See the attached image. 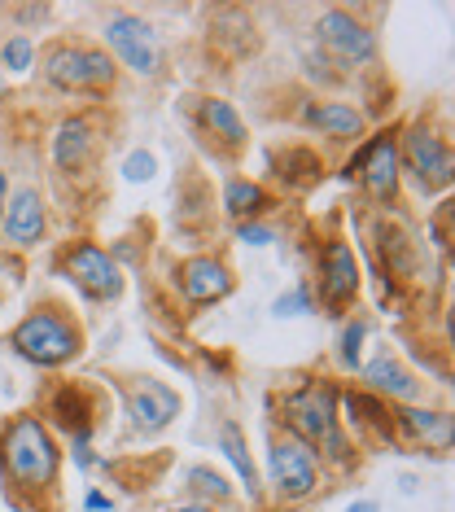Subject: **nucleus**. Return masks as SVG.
<instances>
[{"label": "nucleus", "instance_id": "4be33fe9", "mask_svg": "<svg viewBox=\"0 0 455 512\" xmlns=\"http://www.w3.org/2000/svg\"><path fill=\"white\" fill-rule=\"evenodd\" d=\"M224 211H228V219H237V224H250V219L272 211V193H267L259 180L232 176L224 184Z\"/></svg>", "mask_w": 455, "mask_h": 512}, {"label": "nucleus", "instance_id": "f257e3e1", "mask_svg": "<svg viewBox=\"0 0 455 512\" xmlns=\"http://www.w3.org/2000/svg\"><path fill=\"white\" fill-rule=\"evenodd\" d=\"M0 482L9 504L22 512H44V499L57 495L62 482V447L44 416L22 412L9 416L0 429Z\"/></svg>", "mask_w": 455, "mask_h": 512}, {"label": "nucleus", "instance_id": "b1692460", "mask_svg": "<svg viewBox=\"0 0 455 512\" xmlns=\"http://www.w3.org/2000/svg\"><path fill=\"white\" fill-rule=\"evenodd\" d=\"M35 57H40V49H35L31 36H9L5 44H0V71L5 75H31L35 71Z\"/></svg>", "mask_w": 455, "mask_h": 512}, {"label": "nucleus", "instance_id": "cd10ccee", "mask_svg": "<svg viewBox=\"0 0 455 512\" xmlns=\"http://www.w3.org/2000/svg\"><path fill=\"white\" fill-rule=\"evenodd\" d=\"M447 219H451V202H442V206H438V219H434L438 250H447V246H451V237H447Z\"/></svg>", "mask_w": 455, "mask_h": 512}, {"label": "nucleus", "instance_id": "c85d7f7f", "mask_svg": "<svg viewBox=\"0 0 455 512\" xmlns=\"http://www.w3.org/2000/svg\"><path fill=\"white\" fill-rule=\"evenodd\" d=\"M84 508H88V512H114V499H110V495H101V491H88Z\"/></svg>", "mask_w": 455, "mask_h": 512}, {"label": "nucleus", "instance_id": "f03ea898", "mask_svg": "<svg viewBox=\"0 0 455 512\" xmlns=\"http://www.w3.org/2000/svg\"><path fill=\"white\" fill-rule=\"evenodd\" d=\"M285 429L294 438H302L320 460H333L350 469L355 464V451H350V438L342 429V412H337V390L329 381H302L280 399V416Z\"/></svg>", "mask_w": 455, "mask_h": 512}, {"label": "nucleus", "instance_id": "aec40b11", "mask_svg": "<svg viewBox=\"0 0 455 512\" xmlns=\"http://www.w3.org/2000/svg\"><path fill=\"white\" fill-rule=\"evenodd\" d=\"M215 447L224 451V460L237 469L250 504H263V477H259V464H254V456H250V438H245V429L237 421H224L215 429Z\"/></svg>", "mask_w": 455, "mask_h": 512}, {"label": "nucleus", "instance_id": "4468645a", "mask_svg": "<svg viewBox=\"0 0 455 512\" xmlns=\"http://www.w3.org/2000/svg\"><path fill=\"white\" fill-rule=\"evenodd\" d=\"M193 127L197 136L215 149V154L224 158H237L245 141H250V132H245V119L237 114V106L224 97H197L193 101Z\"/></svg>", "mask_w": 455, "mask_h": 512}, {"label": "nucleus", "instance_id": "bb28decb", "mask_svg": "<svg viewBox=\"0 0 455 512\" xmlns=\"http://www.w3.org/2000/svg\"><path fill=\"white\" fill-rule=\"evenodd\" d=\"M237 241H241V246H272L276 228L263 224V219H250V224H237Z\"/></svg>", "mask_w": 455, "mask_h": 512}, {"label": "nucleus", "instance_id": "ddd939ff", "mask_svg": "<svg viewBox=\"0 0 455 512\" xmlns=\"http://www.w3.org/2000/svg\"><path fill=\"white\" fill-rule=\"evenodd\" d=\"M175 285H180L189 307H210V302H224L237 289V276L219 254H193L175 267Z\"/></svg>", "mask_w": 455, "mask_h": 512}, {"label": "nucleus", "instance_id": "39448f33", "mask_svg": "<svg viewBox=\"0 0 455 512\" xmlns=\"http://www.w3.org/2000/svg\"><path fill=\"white\" fill-rule=\"evenodd\" d=\"M320 473H324V460L315 456L302 438H294L289 429L272 425L267 429V491L280 508H294V504H307L320 491Z\"/></svg>", "mask_w": 455, "mask_h": 512}, {"label": "nucleus", "instance_id": "f704fd0d", "mask_svg": "<svg viewBox=\"0 0 455 512\" xmlns=\"http://www.w3.org/2000/svg\"><path fill=\"white\" fill-rule=\"evenodd\" d=\"M0 285H5V281H0Z\"/></svg>", "mask_w": 455, "mask_h": 512}, {"label": "nucleus", "instance_id": "7ed1b4c3", "mask_svg": "<svg viewBox=\"0 0 455 512\" xmlns=\"http://www.w3.org/2000/svg\"><path fill=\"white\" fill-rule=\"evenodd\" d=\"M14 351L35 368H66L84 355V324L57 298H44L22 316L5 337Z\"/></svg>", "mask_w": 455, "mask_h": 512}, {"label": "nucleus", "instance_id": "5701e85b", "mask_svg": "<svg viewBox=\"0 0 455 512\" xmlns=\"http://www.w3.org/2000/svg\"><path fill=\"white\" fill-rule=\"evenodd\" d=\"M364 342H368V320L350 316L342 324V333H337V364L346 372H359V364H364Z\"/></svg>", "mask_w": 455, "mask_h": 512}, {"label": "nucleus", "instance_id": "f3484780", "mask_svg": "<svg viewBox=\"0 0 455 512\" xmlns=\"http://www.w3.org/2000/svg\"><path fill=\"white\" fill-rule=\"evenodd\" d=\"M390 434L412 442V447H425V451H451L455 442V425H451V412L442 407H394L390 412Z\"/></svg>", "mask_w": 455, "mask_h": 512}, {"label": "nucleus", "instance_id": "f8f14e48", "mask_svg": "<svg viewBox=\"0 0 455 512\" xmlns=\"http://www.w3.org/2000/svg\"><path fill=\"white\" fill-rule=\"evenodd\" d=\"M350 176H359V189L372 206H394L399 202V184H403V167H399V136L394 132H377L372 141L359 149V158H350Z\"/></svg>", "mask_w": 455, "mask_h": 512}, {"label": "nucleus", "instance_id": "9b49d317", "mask_svg": "<svg viewBox=\"0 0 455 512\" xmlns=\"http://www.w3.org/2000/svg\"><path fill=\"white\" fill-rule=\"evenodd\" d=\"M119 394H123V412L132 416V429L136 434H162L175 416H180V390H171L167 381H158V377H149V372H123L119 381Z\"/></svg>", "mask_w": 455, "mask_h": 512}, {"label": "nucleus", "instance_id": "412c9836", "mask_svg": "<svg viewBox=\"0 0 455 512\" xmlns=\"http://www.w3.org/2000/svg\"><path fill=\"white\" fill-rule=\"evenodd\" d=\"M180 482H184L189 504H206V508H232L237 504V491H232V482L215 469V464H189Z\"/></svg>", "mask_w": 455, "mask_h": 512}, {"label": "nucleus", "instance_id": "dca6fc26", "mask_svg": "<svg viewBox=\"0 0 455 512\" xmlns=\"http://www.w3.org/2000/svg\"><path fill=\"white\" fill-rule=\"evenodd\" d=\"M0 232H5V246L9 250H35L49 232V206H44L40 189H18L9 193L5 215H0Z\"/></svg>", "mask_w": 455, "mask_h": 512}, {"label": "nucleus", "instance_id": "393cba45", "mask_svg": "<svg viewBox=\"0 0 455 512\" xmlns=\"http://www.w3.org/2000/svg\"><path fill=\"white\" fill-rule=\"evenodd\" d=\"M315 294H311V285L302 281V285H294V289H285L276 302H272V316L276 320H298V316H315Z\"/></svg>", "mask_w": 455, "mask_h": 512}, {"label": "nucleus", "instance_id": "473e14b6", "mask_svg": "<svg viewBox=\"0 0 455 512\" xmlns=\"http://www.w3.org/2000/svg\"><path fill=\"white\" fill-rule=\"evenodd\" d=\"M5 202H9V171H0V215H5Z\"/></svg>", "mask_w": 455, "mask_h": 512}, {"label": "nucleus", "instance_id": "2f4dec72", "mask_svg": "<svg viewBox=\"0 0 455 512\" xmlns=\"http://www.w3.org/2000/svg\"><path fill=\"white\" fill-rule=\"evenodd\" d=\"M167 512H219V508H206V504H171Z\"/></svg>", "mask_w": 455, "mask_h": 512}, {"label": "nucleus", "instance_id": "6e6552de", "mask_svg": "<svg viewBox=\"0 0 455 512\" xmlns=\"http://www.w3.org/2000/svg\"><path fill=\"white\" fill-rule=\"evenodd\" d=\"M53 267H57V276H66L88 302H119L127 289L119 259H114L110 250H101L97 241H66V246L57 250Z\"/></svg>", "mask_w": 455, "mask_h": 512}, {"label": "nucleus", "instance_id": "9d476101", "mask_svg": "<svg viewBox=\"0 0 455 512\" xmlns=\"http://www.w3.org/2000/svg\"><path fill=\"white\" fill-rule=\"evenodd\" d=\"M359 285H364V272H359V259L350 250L346 237H329L315 254V285L311 294H320L315 307H324L329 316H346V307H355Z\"/></svg>", "mask_w": 455, "mask_h": 512}, {"label": "nucleus", "instance_id": "20e7f679", "mask_svg": "<svg viewBox=\"0 0 455 512\" xmlns=\"http://www.w3.org/2000/svg\"><path fill=\"white\" fill-rule=\"evenodd\" d=\"M40 62L49 88L57 92H110L119 84V66L114 57L92 40H79V36H62L53 44H44V53L35 57Z\"/></svg>", "mask_w": 455, "mask_h": 512}, {"label": "nucleus", "instance_id": "2eb2a0df", "mask_svg": "<svg viewBox=\"0 0 455 512\" xmlns=\"http://www.w3.org/2000/svg\"><path fill=\"white\" fill-rule=\"evenodd\" d=\"M359 381H364V390L372 394V399L381 403H394V407H407V403H420V381L416 372L403 364L399 355L385 346V351H377L368 359V364H359Z\"/></svg>", "mask_w": 455, "mask_h": 512}, {"label": "nucleus", "instance_id": "72a5a7b5", "mask_svg": "<svg viewBox=\"0 0 455 512\" xmlns=\"http://www.w3.org/2000/svg\"><path fill=\"white\" fill-rule=\"evenodd\" d=\"M5 92H9V75L0 71V101H5Z\"/></svg>", "mask_w": 455, "mask_h": 512}, {"label": "nucleus", "instance_id": "c756f323", "mask_svg": "<svg viewBox=\"0 0 455 512\" xmlns=\"http://www.w3.org/2000/svg\"><path fill=\"white\" fill-rule=\"evenodd\" d=\"M14 14L22 22H44V18H49V5H22V9H14Z\"/></svg>", "mask_w": 455, "mask_h": 512}, {"label": "nucleus", "instance_id": "1a4fd4ad", "mask_svg": "<svg viewBox=\"0 0 455 512\" xmlns=\"http://www.w3.org/2000/svg\"><path fill=\"white\" fill-rule=\"evenodd\" d=\"M399 167H403V176H412L416 193H425V197L447 193L455 180L447 136H438L429 123H412L399 136Z\"/></svg>", "mask_w": 455, "mask_h": 512}, {"label": "nucleus", "instance_id": "423d86ee", "mask_svg": "<svg viewBox=\"0 0 455 512\" xmlns=\"http://www.w3.org/2000/svg\"><path fill=\"white\" fill-rule=\"evenodd\" d=\"M315 49H320V62L337 66V71H364V66L377 62L381 44H377V31L368 27L355 9H324L315 18Z\"/></svg>", "mask_w": 455, "mask_h": 512}, {"label": "nucleus", "instance_id": "a211bd4d", "mask_svg": "<svg viewBox=\"0 0 455 512\" xmlns=\"http://www.w3.org/2000/svg\"><path fill=\"white\" fill-rule=\"evenodd\" d=\"M302 127L329 136V141L350 145L368 132V114L359 106H350V101H337V97H311V101H302Z\"/></svg>", "mask_w": 455, "mask_h": 512}, {"label": "nucleus", "instance_id": "7c9ffc66", "mask_svg": "<svg viewBox=\"0 0 455 512\" xmlns=\"http://www.w3.org/2000/svg\"><path fill=\"white\" fill-rule=\"evenodd\" d=\"M342 512H381L377 499H355V504H346Z\"/></svg>", "mask_w": 455, "mask_h": 512}, {"label": "nucleus", "instance_id": "a878e982", "mask_svg": "<svg viewBox=\"0 0 455 512\" xmlns=\"http://www.w3.org/2000/svg\"><path fill=\"white\" fill-rule=\"evenodd\" d=\"M154 154L149 149H136V154H127L123 162V180H132V184H145V180H154Z\"/></svg>", "mask_w": 455, "mask_h": 512}, {"label": "nucleus", "instance_id": "6ab92c4d", "mask_svg": "<svg viewBox=\"0 0 455 512\" xmlns=\"http://www.w3.org/2000/svg\"><path fill=\"white\" fill-rule=\"evenodd\" d=\"M97 158V127L88 119H62L53 132V167L62 176H79Z\"/></svg>", "mask_w": 455, "mask_h": 512}, {"label": "nucleus", "instance_id": "0eeeda50", "mask_svg": "<svg viewBox=\"0 0 455 512\" xmlns=\"http://www.w3.org/2000/svg\"><path fill=\"white\" fill-rule=\"evenodd\" d=\"M105 53L114 57V66H127L140 79H162L167 75V44H162L158 27L145 22L140 14H127V9H114L105 18Z\"/></svg>", "mask_w": 455, "mask_h": 512}]
</instances>
